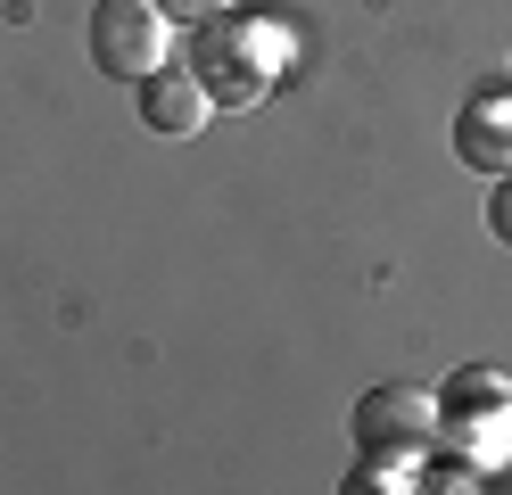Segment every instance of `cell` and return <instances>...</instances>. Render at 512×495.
<instances>
[{"label": "cell", "instance_id": "2", "mask_svg": "<svg viewBox=\"0 0 512 495\" xmlns=\"http://www.w3.org/2000/svg\"><path fill=\"white\" fill-rule=\"evenodd\" d=\"M166 42H174V17L157 0H100L91 9V66L116 83H149L166 66Z\"/></svg>", "mask_w": 512, "mask_h": 495}, {"label": "cell", "instance_id": "5", "mask_svg": "<svg viewBox=\"0 0 512 495\" xmlns=\"http://www.w3.org/2000/svg\"><path fill=\"white\" fill-rule=\"evenodd\" d=\"M207 108L215 99H207V83L190 75V66H157V75L141 83V124L166 132V141H190V132L207 124Z\"/></svg>", "mask_w": 512, "mask_h": 495}, {"label": "cell", "instance_id": "4", "mask_svg": "<svg viewBox=\"0 0 512 495\" xmlns=\"http://www.w3.org/2000/svg\"><path fill=\"white\" fill-rule=\"evenodd\" d=\"M455 157L479 174H512V83H479L455 108Z\"/></svg>", "mask_w": 512, "mask_h": 495}, {"label": "cell", "instance_id": "3", "mask_svg": "<svg viewBox=\"0 0 512 495\" xmlns=\"http://www.w3.org/2000/svg\"><path fill=\"white\" fill-rule=\"evenodd\" d=\"M356 446H364V454H430V446H438V396L413 388V380L364 388V405H356Z\"/></svg>", "mask_w": 512, "mask_h": 495}, {"label": "cell", "instance_id": "1", "mask_svg": "<svg viewBox=\"0 0 512 495\" xmlns=\"http://www.w3.org/2000/svg\"><path fill=\"white\" fill-rule=\"evenodd\" d=\"M281 66H290V33L265 17H215L190 42V75L207 83L215 108H256L281 83Z\"/></svg>", "mask_w": 512, "mask_h": 495}, {"label": "cell", "instance_id": "7", "mask_svg": "<svg viewBox=\"0 0 512 495\" xmlns=\"http://www.w3.org/2000/svg\"><path fill=\"white\" fill-rule=\"evenodd\" d=\"M422 462L430 454H364L347 487H356V495H413V487H422Z\"/></svg>", "mask_w": 512, "mask_h": 495}, {"label": "cell", "instance_id": "8", "mask_svg": "<svg viewBox=\"0 0 512 495\" xmlns=\"http://www.w3.org/2000/svg\"><path fill=\"white\" fill-rule=\"evenodd\" d=\"M157 9H166L174 25H190V33H199V25H215V17H232V0H157Z\"/></svg>", "mask_w": 512, "mask_h": 495}, {"label": "cell", "instance_id": "9", "mask_svg": "<svg viewBox=\"0 0 512 495\" xmlns=\"http://www.w3.org/2000/svg\"><path fill=\"white\" fill-rule=\"evenodd\" d=\"M488 231L512 248V174H504V190H496V207H488Z\"/></svg>", "mask_w": 512, "mask_h": 495}, {"label": "cell", "instance_id": "6", "mask_svg": "<svg viewBox=\"0 0 512 495\" xmlns=\"http://www.w3.org/2000/svg\"><path fill=\"white\" fill-rule=\"evenodd\" d=\"M438 413H512V380L488 372V363H471V372H455L438 388Z\"/></svg>", "mask_w": 512, "mask_h": 495}]
</instances>
